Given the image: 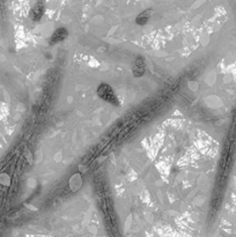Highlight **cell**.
Listing matches in <instances>:
<instances>
[{"label":"cell","instance_id":"1","mask_svg":"<svg viewBox=\"0 0 236 237\" xmlns=\"http://www.w3.org/2000/svg\"><path fill=\"white\" fill-rule=\"evenodd\" d=\"M97 93H98V96L103 98L105 102L113 103V104H118L117 96H116L115 93L112 91L110 86H108V84H102L100 87H98Z\"/></svg>","mask_w":236,"mask_h":237},{"label":"cell","instance_id":"2","mask_svg":"<svg viewBox=\"0 0 236 237\" xmlns=\"http://www.w3.org/2000/svg\"><path fill=\"white\" fill-rule=\"evenodd\" d=\"M43 13H44V0H40L36 5L34 6V8L31 9V19L34 21H38L41 20V17L43 16Z\"/></svg>","mask_w":236,"mask_h":237},{"label":"cell","instance_id":"3","mask_svg":"<svg viewBox=\"0 0 236 237\" xmlns=\"http://www.w3.org/2000/svg\"><path fill=\"white\" fill-rule=\"evenodd\" d=\"M67 37V30L65 28H59L57 29L55 33L52 34V36H51V40H50V43L52 44H55V43H59L62 42V41H64L65 38Z\"/></svg>","mask_w":236,"mask_h":237},{"label":"cell","instance_id":"4","mask_svg":"<svg viewBox=\"0 0 236 237\" xmlns=\"http://www.w3.org/2000/svg\"><path fill=\"white\" fill-rule=\"evenodd\" d=\"M149 17H151V11H145V12H142V13H140L138 15V17H137V23L140 24V26H144L147 23V21L149 20Z\"/></svg>","mask_w":236,"mask_h":237},{"label":"cell","instance_id":"5","mask_svg":"<svg viewBox=\"0 0 236 237\" xmlns=\"http://www.w3.org/2000/svg\"><path fill=\"white\" fill-rule=\"evenodd\" d=\"M133 72H134V75H137V77H140V75L144 74V72H145V65H144V63L141 60H139V62H137V63L134 64Z\"/></svg>","mask_w":236,"mask_h":237}]
</instances>
